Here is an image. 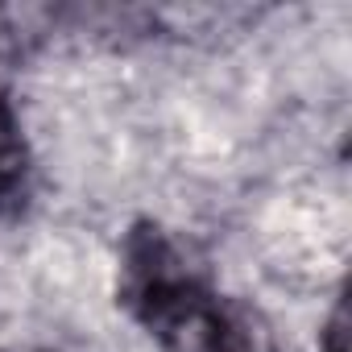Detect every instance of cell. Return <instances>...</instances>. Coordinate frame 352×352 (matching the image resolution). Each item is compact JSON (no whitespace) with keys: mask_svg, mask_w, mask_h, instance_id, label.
Returning <instances> with one entry per match:
<instances>
[{"mask_svg":"<svg viewBox=\"0 0 352 352\" xmlns=\"http://www.w3.org/2000/svg\"><path fill=\"white\" fill-rule=\"evenodd\" d=\"M25 179H30V149H25L13 104L0 91V208H9L25 195Z\"/></svg>","mask_w":352,"mask_h":352,"instance_id":"7a4b0ae2","label":"cell"},{"mask_svg":"<svg viewBox=\"0 0 352 352\" xmlns=\"http://www.w3.org/2000/svg\"><path fill=\"white\" fill-rule=\"evenodd\" d=\"M120 294L162 340V352H282L274 327L245 298H224L199 282L179 249L141 224L124 245Z\"/></svg>","mask_w":352,"mask_h":352,"instance_id":"6da1fadb","label":"cell"},{"mask_svg":"<svg viewBox=\"0 0 352 352\" xmlns=\"http://www.w3.org/2000/svg\"><path fill=\"white\" fill-rule=\"evenodd\" d=\"M323 352H348V307H344V298L336 302V311L323 327Z\"/></svg>","mask_w":352,"mask_h":352,"instance_id":"3957f363","label":"cell"}]
</instances>
